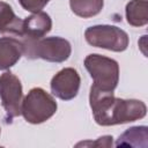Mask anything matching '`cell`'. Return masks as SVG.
<instances>
[{
  "label": "cell",
  "instance_id": "obj_15",
  "mask_svg": "<svg viewBox=\"0 0 148 148\" xmlns=\"http://www.w3.org/2000/svg\"><path fill=\"white\" fill-rule=\"evenodd\" d=\"M76 146H92V147H110L112 146V136L110 135H105V136H101L98 138L97 141L91 142V141H87V142H80Z\"/></svg>",
  "mask_w": 148,
  "mask_h": 148
},
{
  "label": "cell",
  "instance_id": "obj_1",
  "mask_svg": "<svg viewBox=\"0 0 148 148\" xmlns=\"http://www.w3.org/2000/svg\"><path fill=\"white\" fill-rule=\"evenodd\" d=\"M89 103L95 121L101 126L135 121L143 118L147 112L142 101L117 98L113 96V91L101 90L95 86L90 88Z\"/></svg>",
  "mask_w": 148,
  "mask_h": 148
},
{
  "label": "cell",
  "instance_id": "obj_7",
  "mask_svg": "<svg viewBox=\"0 0 148 148\" xmlns=\"http://www.w3.org/2000/svg\"><path fill=\"white\" fill-rule=\"evenodd\" d=\"M81 79L76 69L64 68L58 72L51 80V91L52 94L64 101L73 99L80 89Z\"/></svg>",
  "mask_w": 148,
  "mask_h": 148
},
{
  "label": "cell",
  "instance_id": "obj_12",
  "mask_svg": "<svg viewBox=\"0 0 148 148\" xmlns=\"http://www.w3.org/2000/svg\"><path fill=\"white\" fill-rule=\"evenodd\" d=\"M147 127L135 126L126 130L121 135H119L116 146H130V147H147Z\"/></svg>",
  "mask_w": 148,
  "mask_h": 148
},
{
  "label": "cell",
  "instance_id": "obj_8",
  "mask_svg": "<svg viewBox=\"0 0 148 148\" xmlns=\"http://www.w3.org/2000/svg\"><path fill=\"white\" fill-rule=\"evenodd\" d=\"M52 28V21L49 14L44 12L34 13L25 20H23L22 39L36 40L43 38Z\"/></svg>",
  "mask_w": 148,
  "mask_h": 148
},
{
  "label": "cell",
  "instance_id": "obj_14",
  "mask_svg": "<svg viewBox=\"0 0 148 148\" xmlns=\"http://www.w3.org/2000/svg\"><path fill=\"white\" fill-rule=\"evenodd\" d=\"M50 0H18L20 5L28 12L31 13H38L40 12Z\"/></svg>",
  "mask_w": 148,
  "mask_h": 148
},
{
  "label": "cell",
  "instance_id": "obj_3",
  "mask_svg": "<svg viewBox=\"0 0 148 148\" xmlns=\"http://www.w3.org/2000/svg\"><path fill=\"white\" fill-rule=\"evenodd\" d=\"M57 102L42 88L31 89L21 104V114L30 124H40L57 111Z\"/></svg>",
  "mask_w": 148,
  "mask_h": 148
},
{
  "label": "cell",
  "instance_id": "obj_10",
  "mask_svg": "<svg viewBox=\"0 0 148 148\" xmlns=\"http://www.w3.org/2000/svg\"><path fill=\"white\" fill-rule=\"evenodd\" d=\"M23 20L17 17L13 8L3 1H0V34H13L22 36Z\"/></svg>",
  "mask_w": 148,
  "mask_h": 148
},
{
  "label": "cell",
  "instance_id": "obj_2",
  "mask_svg": "<svg viewBox=\"0 0 148 148\" xmlns=\"http://www.w3.org/2000/svg\"><path fill=\"white\" fill-rule=\"evenodd\" d=\"M23 54L29 59H44L51 62H62L71 56L72 47L68 40L61 37H43L36 40H21Z\"/></svg>",
  "mask_w": 148,
  "mask_h": 148
},
{
  "label": "cell",
  "instance_id": "obj_13",
  "mask_svg": "<svg viewBox=\"0 0 148 148\" xmlns=\"http://www.w3.org/2000/svg\"><path fill=\"white\" fill-rule=\"evenodd\" d=\"M72 12L83 18L92 17L102 10L104 6L103 0H69Z\"/></svg>",
  "mask_w": 148,
  "mask_h": 148
},
{
  "label": "cell",
  "instance_id": "obj_11",
  "mask_svg": "<svg viewBox=\"0 0 148 148\" xmlns=\"http://www.w3.org/2000/svg\"><path fill=\"white\" fill-rule=\"evenodd\" d=\"M126 18L133 27H142L148 23L147 0H131L126 5Z\"/></svg>",
  "mask_w": 148,
  "mask_h": 148
},
{
  "label": "cell",
  "instance_id": "obj_6",
  "mask_svg": "<svg viewBox=\"0 0 148 148\" xmlns=\"http://www.w3.org/2000/svg\"><path fill=\"white\" fill-rule=\"evenodd\" d=\"M22 84L16 75L12 72H5L0 75V98L6 111L7 121L21 114L22 104Z\"/></svg>",
  "mask_w": 148,
  "mask_h": 148
},
{
  "label": "cell",
  "instance_id": "obj_16",
  "mask_svg": "<svg viewBox=\"0 0 148 148\" xmlns=\"http://www.w3.org/2000/svg\"><path fill=\"white\" fill-rule=\"evenodd\" d=\"M0 132H1V131H0Z\"/></svg>",
  "mask_w": 148,
  "mask_h": 148
},
{
  "label": "cell",
  "instance_id": "obj_4",
  "mask_svg": "<svg viewBox=\"0 0 148 148\" xmlns=\"http://www.w3.org/2000/svg\"><path fill=\"white\" fill-rule=\"evenodd\" d=\"M84 67L94 80L96 88L113 91L119 81V65L116 60L101 56L89 54L84 59Z\"/></svg>",
  "mask_w": 148,
  "mask_h": 148
},
{
  "label": "cell",
  "instance_id": "obj_9",
  "mask_svg": "<svg viewBox=\"0 0 148 148\" xmlns=\"http://www.w3.org/2000/svg\"><path fill=\"white\" fill-rule=\"evenodd\" d=\"M23 54L21 40L12 37L0 38V69H8L14 66Z\"/></svg>",
  "mask_w": 148,
  "mask_h": 148
},
{
  "label": "cell",
  "instance_id": "obj_5",
  "mask_svg": "<svg viewBox=\"0 0 148 148\" xmlns=\"http://www.w3.org/2000/svg\"><path fill=\"white\" fill-rule=\"evenodd\" d=\"M86 40L95 46L114 52H123L128 46V35L114 25H94L84 31Z\"/></svg>",
  "mask_w": 148,
  "mask_h": 148
}]
</instances>
